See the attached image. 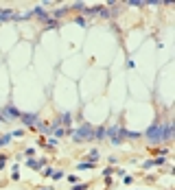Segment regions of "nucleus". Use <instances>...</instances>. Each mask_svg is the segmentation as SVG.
<instances>
[{
  "mask_svg": "<svg viewBox=\"0 0 175 190\" xmlns=\"http://www.w3.org/2000/svg\"><path fill=\"white\" fill-rule=\"evenodd\" d=\"M20 118H22V125H24V127H31V129H35V125L40 122L37 114H22Z\"/></svg>",
  "mask_w": 175,
  "mask_h": 190,
  "instance_id": "20e7f679",
  "label": "nucleus"
},
{
  "mask_svg": "<svg viewBox=\"0 0 175 190\" xmlns=\"http://www.w3.org/2000/svg\"><path fill=\"white\" fill-rule=\"evenodd\" d=\"M88 140H94V127L90 122H83L77 131H72V142H88Z\"/></svg>",
  "mask_w": 175,
  "mask_h": 190,
  "instance_id": "f03ea898",
  "label": "nucleus"
},
{
  "mask_svg": "<svg viewBox=\"0 0 175 190\" xmlns=\"http://www.w3.org/2000/svg\"><path fill=\"white\" fill-rule=\"evenodd\" d=\"M48 29H57V20H53V17L46 20V31H48Z\"/></svg>",
  "mask_w": 175,
  "mask_h": 190,
  "instance_id": "2eb2a0df",
  "label": "nucleus"
},
{
  "mask_svg": "<svg viewBox=\"0 0 175 190\" xmlns=\"http://www.w3.org/2000/svg\"><path fill=\"white\" fill-rule=\"evenodd\" d=\"M129 5H131V7H142L144 2H138V0H131V2H129Z\"/></svg>",
  "mask_w": 175,
  "mask_h": 190,
  "instance_id": "412c9836",
  "label": "nucleus"
},
{
  "mask_svg": "<svg viewBox=\"0 0 175 190\" xmlns=\"http://www.w3.org/2000/svg\"><path fill=\"white\" fill-rule=\"evenodd\" d=\"M101 175H103V177H112V175H114V168L107 166V168H103V173H101Z\"/></svg>",
  "mask_w": 175,
  "mask_h": 190,
  "instance_id": "dca6fc26",
  "label": "nucleus"
},
{
  "mask_svg": "<svg viewBox=\"0 0 175 190\" xmlns=\"http://www.w3.org/2000/svg\"><path fill=\"white\" fill-rule=\"evenodd\" d=\"M70 122H72V114H70V112H63V114L59 116V125H63L66 129H70Z\"/></svg>",
  "mask_w": 175,
  "mask_h": 190,
  "instance_id": "423d86ee",
  "label": "nucleus"
},
{
  "mask_svg": "<svg viewBox=\"0 0 175 190\" xmlns=\"http://www.w3.org/2000/svg\"><path fill=\"white\" fill-rule=\"evenodd\" d=\"M9 17H13V13H11V11H0V22L9 20Z\"/></svg>",
  "mask_w": 175,
  "mask_h": 190,
  "instance_id": "4468645a",
  "label": "nucleus"
},
{
  "mask_svg": "<svg viewBox=\"0 0 175 190\" xmlns=\"http://www.w3.org/2000/svg\"><path fill=\"white\" fill-rule=\"evenodd\" d=\"M63 177V170H57V168H53V173H50V179H61Z\"/></svg>",
  "mask_w": 175,
  "mask_h": 190,
  "instance_id": "f8f14e48",
  "label": "nucleus"
},
{
  "mask_svg": "<svg viewBox=\"0 0 175 190\" xmlns=\"http://www.w3.org/2000/svg\"><path fill=\"white\" fill-rule=\"evenodd\" d=\"M57 142H59V140H57V138H53V135H50V138L46 140V147H48V149H53V147H57Z\"/></svg>",
  "mask_w": 175,
  "mask_h": 190,
  "instance_id": "ddd939ff",
  "label": "nucleus"
},
{
  "mask_svg": "<svg viewBox=\"0 0 175 190\" xmlns=\"http://www.w3.org/2000/svg\"><path fill=\"white\" fill-rule=\"evenodd\" d=\"M86 157H88V162H92V164H94V162H99V157H101V155H99V151H96V149H92Z\"/></svg>",
  "mask_w": 175,
  "mask_h": 190,
  "instance_id": "6e6552de",
  "label": "nucleus"
},
{
  "mask_svg": "<svg viewBox=\"0 0 175 190\" xmlns=\"http://www.w3.org/2000/svg\"><path fill=\"white\" fill-rule=\"evenodd\" d=\"M86 7V2H75V5H72V9H83Z\"/></svg>",
  "mask_w": 175,
  "mask_h": 190,
  "instance_id": "aec40b11",
  "label": "nucleus"
},
{
  "mask_svg": "<svg viewBox=\"0 0 175 190\" xmlns=\"http://www.w3.org/2000/svg\"><path fill=\"white\" fill-rule=\"evenodd\" d=\"M40 190H50V188H40Z\"/></svg>",
  "mask_w": 175,
  "mask_h": 190,
  "instance_id": "4be33fe9",
  "label": "nucleus"
},
{
  "mask_svg": "<svg viewBox=\"0 0 175 190\" xmlns=\"http://www.w3.org/2000/svg\"><path fill=\"white\" fill-rule=\"evenodd\" d=\"M77 24L79 26H88V20H86V17H77Z\"/></svg>",
  "mask_w": 175,
  "mask_h": 190,
  "instance_id": "a211bd4d",
  "label": "nucleus"
},
{
  "mask_svg": "<svg viewBox=\"0 0 175 190\" xmlns=\"http://www.w3.org/2000/svg\"><path fill=\"white\" fill-rule=\"evenodd\" d=\"M77 168H79V170H92V168H94V164H92V162H81Z\"/></svg>",
  "mask_w": 175,
  "mask_h": 190,
  "instance_id": "1a4fd4ad",
  "label": "nucleus"
},
{
  "mask_svg": "<svg viewBox=\"0 0 175 190\" xmlns=\"http://www.w3.org/2000/svg\"><path fill=\"white\" fill-rule=\"evenodd\" d=\"M94 140H107V129H105V127L94 129Z\"/></svg>",
  "mask_w": 175,
  "mask_h": 190,
  "instance_id": "0eeeda50",
  "label": "nucleus"
},
{
  "mask_svg": "<svg viewBox=\"0 0 175 190\" xmlns=\"http://www.w3.org/2000/svg\"><path fill=\"white\" fill-rule=\"evenodd\" d=\"M90 188V182H83V184H75L72 186V190H88Z\"/></svg>",
  "mask_w": 175,
  "mask_h": 190,
  "instance_id": "9b49d317",
  "label": "nucleus"
},
{
  "mask_svg": "<svg viewBox=\"0 0 175 190\" xmlns=\"http://www.w3.org/2000/svg\"><path fill=\"white\" fill-rule=\"evenodd\" d=\"M5 166H7V157H5V155H0V170H2Z\"/></svg>",
  "mask_w": 175,
  "mask_h": 190,
  "instance_id": "6ab92c4d",
  "label": "nucleus"
},
{
  "mask_svg": "<svg viewBox=\"0 0 175 190\" xmlns=\"http://www.w3.org/2000/svg\"><path fill=\"white\" fill-rule=\"evenodd\" d=\"M13 138H11V133H7V135H0V147H7L9 142H11Z\"/></svg>",
  "mask_w": 175,
  "mask_h": 190,
  "instance_id": "9d476101",
  "label": "nucleus"
},
{
  "mask_svg": "<svg viewBox=\"0 0 175 190\" xmlns=\"http://www.w3.org/2000/svg\"><path fill=\"white\" fill-rule=\"evenodd\" d=\"M0 116L5 118V122H11V118H20L22 112H20V109H15L13 105H7L5 109H0Z\"/></svg>",
  "mask_w": 175,
  "mask_h": 190,
  "instance_id": "7ed1b4c3",
  "label": "nucleus"
},
{
  "mask_svg": "<svg viewBox=\"0 0 175 190\" xmlns=\"http://www.w3.org/2000/svg\"><path fill=\"white\" fill-rule=\"evenodd\" d=\"M24 135V129H15L13 133H11V138H22Z\"/></svg>",
  "mask_w": 175,
  "mask_h": 190,
  "instance_id": "f3484780",
  "label": "nucleus"
},
{
  "mask_svg": "<svg viewBox=\"0 0 175 190\" xmlns=\"http://www.w3.org/2000/svg\"><path fill=\"white\" fill-rule=\"evenodd\" d=\"M44 164H46V157H42V160H35V157H26V166H31L33 170H42V168H44Z\"/></svg>",
  "mask_w": 175,
  "mask_h": 190,
  "instance_id": "39448f33",
  "label": "nucleus"
},
{
  "mask_svg": "<svg viewBox=\"0 0 175 190\" xmlns=\"http://www.w3.org/2000/svg\"><path fill=\"white\" fill-rule=\"evenodd\" d=\"M164 122L162 120H158V122H153L149 129H147V133H144V140L149 142V144H162L164 142Z\"/></svg>",
  "mask_w": 175,
  "mask_h": 190,
  "instance_id": "f257e3e1",
  "label": "nucleus"
}]
</instances>
